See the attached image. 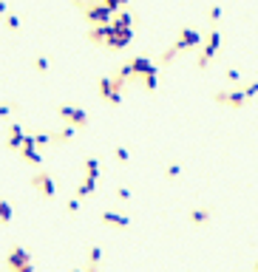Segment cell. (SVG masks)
<instances>
[{"mask_svg": "<svg viewBox=\"0 0 258 272\" xmlns=\"http://www.w3.org/2000/svg\"><path fill=\"white\" fill-rule=\"evenodd\" d=\"M199 46H202V34H199L196 29H182V31H179V37H176V43H173L170 49L159 57V62H162V66H167V62L176 60V54H182V51H193V49H199Z\"/></svg>", "mask_w": 258, "mask_h": 272, "instance_id": "cell-1", "label": "cell"}, {"mask_svg": "<svg viewBox=\"0 0 258 272\" xmlns=\"http://www.w3.org/2000/svg\"><path fill=\"white\" fill-rule=\"evenodd\" d=\"M82 14H85L88 26H102V23H111L117 12H111V9L105 6L102 0H91V3L82 9Z\"/></svg>", "mask_w": 258, "mask_h": 272, "instance_id": "cell-2", "label": "cell"}, {"mask_svg": "<svg viewBox=\"0 0 258 272\" xmlns=\"http://www.w3.org/2000/svg\"><path fill=\"white\" fill-rule=\"evenodd\" d=\"M57 116H60L66 125L77 128V131L88 128V114L82 108H77V105H60V108H57Z\"/></svg>", "mask_w": 258, "mask_h": 272, "instance_id": "cell-3", "label": "cell"}, {"mask_svg": "<svg viewBox=\"0 0 258 272\" xmlns=\"http://www.w3.org/2000/svg\"><path fill=\"white\" fill-rule=\"evenodd\" d=\"M31 187L43 196V199H54L57 196V181H54V176L46 173V170H40V173L31 176Z\"/></svg>", "mask_w": 258, "mask_h": 272, "instance_id": "cell-4", "label": "cell"}, {"mask_svg": "<svg viewBox=\"0 0 258 272\" xmlns=\"http://www.w3.org/2000/svg\"><path fill=\"white\" fill-rule=\"evenodd\" d=\"M111 26H114V23H111ZM131 40H134V29H122V26H114V31H111L108 43H105V49H108V51H122Z\"/></svg>", "mask_w": 258, "mask_h": 272, "instance_id": "cell-5", "label": "cell"}, {"mask_svg": "<svg viewBox=\"0 0 258 272\" xmlns=\"http://www.w3.org/2000/svg\"><path fill=\"white\" fill-rule=\"evenodd\" d=\"M216 102L219 105H230V108H244L247 105V91L244 88H235V91H219V94H216Z\"/></svg>", "mask_w": 258, "mask_h": 272, "instance_id": "cell-6", "label": "cell"}, {"mask_svg": "<svg viewBox=\"0 0 258 272\" xmlns=\"http://www.w3.org/2000/svg\"><path fill=\"white\" fill-rule=\"evenodd\" d=\"M219 46H221V34L219 31H210L207 34V40H204V49H202V54H199V68H204L210 60H213L216 54H219Z\"/></svg>", "mask_w": 258, "mask_h": 272, "instance_id": "cell-7", "label": "cell"}, {"mask_svg": "<svg viewBox=\"0 0 258 272\" xmlns=\"http://www.w3.org/2000/svg\"><path fill=\"white\" fill-rule=\"evenodd\" d=\"M26 264H31V253H29V249H26V247H12V249H9V255H6L9 272L20 269V266H26Z\"/></svg>", "mask_w": 258, "mask_h": 272, "instance_id": "cell-8", "label": "cell"}, {"mask_svg": "<svg viewBox=\"0 0 258 272\" xmlns=\"http://www.w3.org/2000/svg\"><path fill=\"white\" fill-rule=\"evenodd\" d=\"M97 88H99V97H102L108 105H122V94H117V91H114V82H111V77H99Z\"/></svg>", "mask_w": 258, "mask_h": 272, "instance_id": "cell-9", "label": "cell"}, {"mask_svg": "<svg viewBox=\"0 0 258 272\" xmlns=\"http://www.w3.org/2000/svg\"><path fill=\"white\" fill-rule=\"evenodd\" d=\"M26 136H29V133L23 131V125H20V122H12V125H9V133H6V148L9 151H20Z\"/></svg>", "mask_w": 258, "mask_h": 272, "instance_id": "cell-10", "label": "cell"}, {"mask_svg": "<svg viewBox=\"0 0 258 272\" xmlns=\"http://www.w3.org/2000/svg\"><path fill=\"white\" fill-rule=\"evenodd\" d=\"M20 156H23V162H29V164H43V156H40V153H37V139L34 136H26V142H23V148H20Z\"/></svg>", "mask_w": 258, "mask_h": 272, "instance_id": "cell-11", "label": "cell"}, {"mask_svg": "<svg viewBox=\"0 0 258 272\" xmlns=\"http://www.w3.org/2000/svg\"><path fill=\"white\" fill-rule=\"evenodd\" d=\"M131 66H134V77L136 79H145V77H150V74H159V68L147 60V57H134Z\"/></svg>", "mask_w": 258, "mask_h": 272, "instance_id": "cell-12", "label": "cell"}, {"mask_svg": "<svg viewBox=\"0 0 258 272\" xmlns=\"http://www.w3.org/2000/svg\"><path fill=\"white\" fill-rule=\"evenodd\" d=\"M111 31H114V26H111V23L91 26V29H88V43H94V46H105L108 37H111Z\"/></svg>", "mask_w": 258, "mask_h": 272, "instance_id": "cell-13", "label": "cell"}, {"mask_svg": "<svg viewBox=\"0 0 258 272\" xmlns=\"http://www.w3.org/2000/svg\"><path fill=\"white\" fill-rule=\"evenodd\" d=\"M99 221H102L105 227H119V230L131 227V218H128V216H122V213H114V210H105L102 216H99Z\"/></svg>", "mask_w": 258, "mask_h": 272, "instance_id": "cell-14", "label": "cell"}, {"mask_svg": "<svg viewBox=\"0 0 258 272\" xmlns=\"http://www.w3.org/2000/svg\"><path fill=\"white\" fill-rule=\"evenodd\" d=\"M210 218H213V210H210V207H196V210H190V224L193 227H204Z\"/></svg>", "mask_w": 258, "mask_h": 272, "instance_id": "cell-15", "label": "cell"}, {"mask_svg": "<svg viewBox=\"0 0 258 272\" xmlns=\"http://www.w3.org/2000/svg\"><path fill=\"white\" fill-rule=\"evenodd\" d=\"M74 133H77V128L66 125V128H62V131L51 133V145H68V142L74 139Z\"/></svg>", "mask_w": 258, "mask_h": 272, "instance_id": "cell-16", "label": "cell"}, {"mask_svg": "<svg viewBox=\"0 0 258 272\" xmlns=\"http://www.w3.org/2000/svg\"><path fill=\"white\" fill-rule=\"evenodd\" d=\"M97 181H99V179H94V176H85V179H82V184H77V196H80V199L94 196V190H97Z\"/></svg>", "mask_w": 258, "mask_h": 272, "instance_id": "cell-17", "label": "cell"}, {"mask_svg": "<svg viewBox=\"0 0 258 272\" xmlns=\"http://www.w3.org/2000/svg\"><path fill=\"white\" fill-rule=\"evenodd\" d=\"M12 216H14L12 204H9L6 199H0V224H9V221H12Z\"/></svg>", "mask_w": 258, "mask_h": 272, "instance_id": "cell-18", "label": "cell"}, {"mask_svg": "<svg viewBox=\"0 0 258 272\" xmlns=\"http://www.w3.org/2000/svg\"><path fill=\"white\" fill-rule=\"evenodd\" d=\"M85 176H94V179H99V159H85Z\"/></svg>", "mask_w": 258, "mask_h": 272, "instance_id": "cell-19", "label": "cell"}, {"mask_svg": "<svg viewBox=\"0 0 258 272\" xmlns=\"http://www.w3.org/2000/svg\"><path fill=\"white\" fill-rule=\"evenodd\" d=\"M31 66H34L37 74H49V57H34V60H31Z\"/></svg>", "mask_w": 258, "mask_h": 272, "instance_id": "cell-20", "label": "cell"}, {"mask_svg": "<svg viewBox=\"0 0 258 272\" xmlns=\"http://www.w3.org/2000/svg\"><path fill=\"white\" fill-rule=\"evenodd\" d=\"M3 23H6V29H9V31H20V17H17V14L9 12L6 17H3Z\"/></svg>", "mask_w": 258, "mask_h": 272, "instance_id": "cell-21", "label": "cell"}, {"mask_svg": "<svg viewBox=\"0 0 258 272\" xmlns=\"http://www.w3.org/2000/svg\"><path fill=\"white\" fill-rule=\"evenodd\" d=\"M99 261H102V247H97V244L88 247V264H99Z\"/></svg>", "mask_w": 258, "mask_h": 272, "instance_id": "cell-22", "label": "cell"}, {"mask_svg": "<svg viewBox=\"0 0 258 272\" xmlns=\"http://www.w3.org/2000/svg\"><path fill=\"white\" fill-rule=\"evenodd\" d=\"M66 213L68 216H77V213H80V196H74V199L66 201Z\"/></svg>", "mask_w": 258, "mask_h": 272, "instance_id": "cell-23", "label": "cell"}, {"mask_svg": "<svg viewBox=\"0 0 258 272\" xmlns=\"http://www.w3.org/2000/svg\"><path fill=\"white\" fill-rule=\"evenodd\" d=\"M207 17H210V23H219V20H221V6H210L207 9Z\"/></svg>", "mask_w": 258, "mask_h": 272, "instance_id": "cell-24", "label": "cell"}, {"mask_svg": "<svg viewBox=\"0 0 258 272\" xmlns=\"http://www.w3.org/2000/svg\"><path fill=\"white\" fill-rule=\"evenodd\" d=\"M179 173H182V164H179V162L167 164V170H165V176H167V179H176Z\"/></svg>", "mask_w": 258, "mask_h": 272, "instance_id": "cell-25", "label": "cell"}, {"mask_svg": "<svg viewBox=\"0 0 258 272\" xmlns=\"http://www.w3.org/2000/svg\"><path fill=\"white\" fill-rule=\"evenodd\" d=\"M114 156H117L122 164H128V162H131V153L125 151V148H114Z\"/></svg>", "mask_w": 258, "mask_h": 272, "instance_id": "cell-26", "label": "cell"}, {"mask_svg": "<svg viewBox=\"0 0 258 272\" xmlns=\"http://www.w3.org/2000/svg\"><path fill=\"white\" fill-rule=\"evenodd\" d=\"M17 111V105H9V102H0V119H9V114Z\"/></svg>", "mask_w": 258, "mask_h": 272, "instance_id": "cell-27", "label": "cell"}, {"mask_svg": "<svg viewBox=\"0 0 258 272\" xmlns=\"http://www.w3.org/2000/svg\"><path fill=\"white\" fill-rule=\"evenodd\" d=\"M102 3L111 9V12H119V9H122L125 3H128V0H102Z\"/></svg>", "mask_w": 258, "mask_h": 272, "instance_id": "cell-28", "label": "cell"}, {"mask_svg": "<svg viewBox=\"0 0 258 272\" xmlns=\"http://www.w3.org/2000/svg\"><path fill=\"white\" fill-rule=\"evenodd\" d=\"M117 199L122 201V204H128V201H131V190L128 187H117Z\"/></svg>", "mask_w": 258, "mask_h": 272, "instance_id": "cell-29", "label": "cell"}, {"mask_svg": "<svg viewBox=\"0 0 258 272\" xmlns=\"http://www.w3.org/2000/svg\"><path fill=\"white\" fill-rule=\"evenodd\" d=\"M34 139H37V148H43V145H51V133H37Z\"/></svg>", "mask_w": 258, "mask_h": 272, "instance_id": "cell-30", "label": "cell"}, {"mask_svg": "<svg viewBox=\"0 0 258 272\" xmlns=\"http://www.w3.org/2000/svg\"><path fill=\"white\" fill-rule=\"evenodd\" d=\"M227 79H230V82H239V79H241V71H235V68H230V71H227Z\"/></svg>", "mask_w": 258, "mask_h": 272, "instance_id": "cell-31", "label": "cell"}, {"mask_svg": "<svg viewBox=\"0 0 258 272\" xmlns=\"http://www.w3.org/2000/svg\"><path fill=\"white\" fill-rule=\"evenodd\" d=\"M71 3H74V6H77V9H85L88 3H91V0H71Z\"/></svg>", "mask_w": 258, "mask_h": 272, "instance_id": "cell-32", "label": "cell"}, {"mask_svg": "<svg viewBox=\"0 0 258 272\" xmlns=\"http://www.w3.org/2000/svg\"><path fill=\"white\" fill-rule=\"evenodd\" d=\"M14 272H34V264H26V266H20V269H14Z\"/></svg>", "mask_w": 258, "mask_h": 272, "instance_id": "cell-33", "label": "cell"}, {"mask_svg": "<svg viewBox=\"0 0 258 272\" xmlns=\"http://www.w3.org/2000/svg\"><path fill=\"white\" fill-rule=\"evenodd\" d=\"M0 14H3V17H6V14H9V6H6V3H3V0H0Z\"/></svg>", "mask_w": 258, "mask_h": 272, "instance_id": "cell-34", "label": "cell"}, {"mask_svg": "<svg viewBox=\"0 0 258 272\" xmlns=\"http://www.w3.org/2000/svg\"><path fill=\"white\" fill-rule=\"evenodd\" d=\"M71 272H88V269H71Z\"/></svg>", "mask_w": 258, "mask_h": 272, "instance_id": "cell-35", "label": "cell"}, {"mask_svg": "<svg viewBox=\"0 0 258 272\" xmlns=\"http://www.w3.org/2000/svg\"><path fill=\"white\" fill-rule=\"evenodd\" d=\"M255 272H258V264H255Z\"/></svg>", "mask_w": 258, "mask_h": 272, "instance_id": "cell-36", "label": "cell"}]
</instances>
